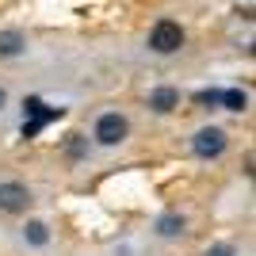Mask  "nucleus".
<instances>
[{"label": "nucleus", "mask_w": 256, "mask_h": 256, "mask_svg": "<svg viewBox=\"0 0 256 256\" xmlns=\"http://www.w3.org/2000/svg\"><path fill=\"white\" fill-rule=\"evenodd\" d=\"M226 146H230V138H226L222 126H199L192 134V153L199 160H218L226 153Z\"/></svg>", "instance_id": "obj_3"}, {"label": "nucleus", "mask_w": 256, "mask_h": 256, "mask_svg": "<svg viewBox=\"0 0 256 256\" xmlns=\"http://www.w3.org/2000/svg\"><path fill=\"white\" fill-rule=\"evenodd\" d=\"M92 138H96L104 150H115V146H122V142L130 138V118L118 115V111H104V115L96 118V126H92Z\"/></svg>", "instance_id": "obj_1"}, {"label": "nucleus", "mask_w": 256, "mask_h": 256, "mask_svg": "<svg viewBox=\"0 0 256 256\" xmlns=\"http://www.w3.org/2000/svg\"><path fill=\"white\" fill-rule=\"evenodd\" d=\"M23 241L31 248H46L50 245V226H46L42 218H27V222H23Z\"/></svg>", "instance_id": "obj_7"}, {"label": "nucleus", "mask_w": 256, "mask_h": 256, "mask_svg": "<svg viewBox=\"0 0 256 256\" xmlns=\"http://www.w3.org/2000/svg\"><path fill=\"white\" fill-rule=\"evenodd\" d=\"M184 230H188V218H184L180 210H168L157 218V237H164V241H176V237H184Z\"/></svg>", "instance_id": "obj_6"}, {"label": "nucleus", "mask_w": 256, "mask_h": 256, "mask_svg": "<svg viewBox=\"0 0 256 256\" xmlns=\"http://www.w3.org/2000/svg\"><path fill=\"white\" fill-rule=\"evenodd\" d=\"M218 100H222V92H214V88L195 92V104H199V107H218Z\"/></svg>", "instance_id": "obj_12"}, {"label": "nucleus", "mask_w": 256, "mask_h": 256, "mask_svg": "<svg viewBox=\"0 0 256 256\" xmlns=\"http://www.w3.org/2000/svg\"><path fill=\"white\" fill-rule=\"evenodd\" d=\"M23 50H27V38H23V31H16V27L0 31V58H20Z\"/></svg>", "instance_id": "obj_9"}, {"label": "nucleus", "mask_w": 256, "mask_h": 256, "mask_svg": "<svg viewBox=\"0 0 256 256\" xmlns=\"http://www.w3.org/2000/svg\"><path fill=\"white\" fill-rule=\"evenodd\" d=\"M206 256H237V248H234V245H226V241H218V245L206 248Z\"/></svg>", "instance_id": "obj_13"}, {"label": "nucleus", "mask_w": 256, "mask_h": 256, "mask_svg": "<svg viewBox=\"0 0 256 256\" xmlns=\"http://www.w3.org/2000/svg\"><path fill=\"white\" fill-rule=\"evenodd\" d=\"M27 206H31V188L20 180H8L0 184V210L4 214H27Z\"/></svg>", "instance_id": "obj_5"}, {"label": "nucleus", "mask_w": 256, "mask_h": 256, "mask_svg": "<svg viewBox=\"0 0 256 256\" xmlns=\"http://www.w3.org/2000/svg\"><path fill=\"white\" fill-rule=\"evenodd\" d=\"M218 107H226V111H245V107H248V96L241 92V88H226L222 100H218Z\"/></svg>", "instance_id": "obj_10"}, {"label": "nucleus", "mask_w": 256, "mask_h": 256, "mask_svg": "<svg viewBox=\"0 0 256 256\" xmlns=\"http://www.w3.org/2000/svg\"><path fill=\"white\" fill-rule=\"evenodd\" d=\"M23 107H27V115H31V118H23V138H34V134H38V130L46 126V122L62 118V107H46L38 96H31Z\"/></svg>", "instance_id": "obj_4"}, {"label": "nucleus", "mask_w": 256, "mask_h": 256, "mask_svg": "<svg viewBox=\"0 0 256 256\" xmlns=\"http://www.w3.org/2000/svg\"><path fill=\"white\" fill-rule=\"evenodd\" d=\"M150 107L157 111V115H168V111L180 107V92H176V88H153L150 92Z\"/></svg>", "instance_id": "obj_8"}, {"label": "nucleus", "mask_w": 256, "mask_h": 256, "mask_svg": "<svg viewBox=\"0 0 256 256\" xmlns=\"http://www.w3.org/2000/svg\"><path fill=\"white\" fill-rule=\"evenodd\" d=\"M184 46V27L176 20H157L150 27V50L160 54V58H168V54H180Z\"/></svg>", "instance_id": "obj_2"}, {"label": "nucleus", "mask_w": 256, "mask_h": 256, "mask_svg": "<svg viewBox=\"0 0 256 256\" xmlns=\"http://www.w3.org/2000/svg\"><path fill=\"white\" fill-rule=\"evenodd\" d=\"M65 157L69 160H84L88 157V138L84 134H69V138H65Z\"/></svg>", "instance_id": "obj_11"}, {"label": "nucleus", "mask_w": 256, "mask_h": 256, "mask_svg": "<svg viewBox=\"0 0 256 256\" xmlns=\"http://www.w3.org/2000/svg\"><path fill=\"white\" fill-rule=\"evenodd\" d=\"M4 107H8V92H4V88H0V111H4Z\"/></svg>", "instance_id": "obj_14"}]
</instances>
